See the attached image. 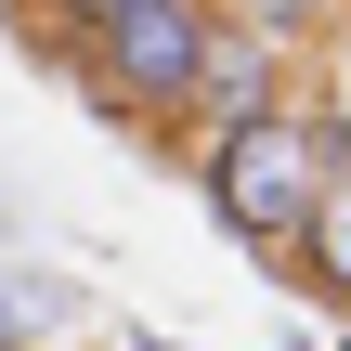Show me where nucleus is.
<instances>
[{
    "label": "nucleus",
    "mask_w": 351,
    "mask_h": 351,
    "mask_svg": "<svg viewBox=\"0 0 351 351\" xmlns=\"http://www.w3.org/2000/svg\"><path fill=\"white\" fill-rule=\"evenodd\" d=\"M287 91H274V39L261 26H208V52H195V91H182V117H208V130H247V117H274Z\"/></svg>",
    "instance_id": "obj_3"
},
{
    "label": "nucleus",
    "mask_w": 351,
    "mask_h": 351,
    "mask_svg": "<svg viewBox=\"0 0 351 351\" xmlns=\"http://www.w3.org/2000/svg\"><path fill=\"white\" fill-rule=\"evenodd\" d=\"M326 182H339V130L300 117V104H274V117H247V130L208 143V208H221L234 247H300V221H313Z\"/></svg>",
    "instance_id": "obj_1"
},
{
    "label": "nucleus",
    "mask_w": 351,
    "mask_h": 351,
    "mask_svg": "<svg viewBox=\"0 0 351 351\" xmlns=\"http://www.w3.org/2000/svg\"><path fill=\"white\" fill-rule=\"evenodd\" d=\"M300 274H313V287H326V300L351 313V169L326 182V195H313V221H300Z\"/></svg>",
    "instance_id": "obj_5"
},
{
    "label": "nucleus",
    "mask_w": 351,
    "mask_h": 351,
    "mask_svg": "<svg viewBox=\"0 0 351 351\" xmlns=\"http://www.w3.org/2000/svg\"><path fill=\"white\" fill-rule=\"evenodd\" d=\"M78 326V287L65 274H13L0 261V351H39V339H65Z\"/></svg>",
    "instance_id": "obj_4"
},
{
    "label": "nucleus",
    "mask_w": 351,
    "mask_h": 351,
    "mask_svg": "<svg viewBox=\"0 0 351 351\" xmlns=\"http://www.w3.org/2000/svg\"><path fill=\"white\" fill-rule=\"evenodd\" d=\"M39 13H52L65 39H91V26H104V13H130V0H39Z\"/></svg>",
    "instance_id": "obj_7"
},
{
    "label": "nucleus",
    "mask_w": 351,
    "mask_h": 351,
    "mask_svg": "<svg viewBox=\"0 0 351 351\" xmlns=\"http://www.w3.org/2000/svg\"><path fill=\"white\" fill-rule=\"evenodd\" d=\"M143 351H169V339H143Z\"/></svg>",
    "instance_id": "obj_8"
},
{
    "label": "nucleus",
    "mask_w": 351,
    "mask_h": 351,
    "mask_svg": "<svg viewBox=\"0 0 351 351\" xmlns=\"http://www.w3.org/2000/svg\"><path fill=\"white\" fill-rule=\"evenodd\" d=\"M208 26H221L208 0H130V13H104V26L78 39V78H91V104H104V117H182Z\"/></svg>",
    "instance_id": "obj_2"
},
{
    "label": "nucleus",
    "mask_w": 351,
    "mask_h": 351,
    "mask_svg": "<svg viewBox=\"0 0 351 351\" xmlns=\"http://www.w3.org/2000/svg\"><path fill=\"white\" fill-rule=\"evenodd\" d=\"M234 26H261V39H313L326 0H234Z\"/></svg>",
    "instance_id": "obj_6"
}]
</instances>
